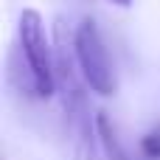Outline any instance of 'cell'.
Listing matches in <instances>:
<instances>
[{
	"mask_svg": "<svg viewBox=\"0 0 160 160\" xmlns=\"http://www.w3.org/2000/svg\"><path fill=\"white\" fill-rule=\"evenodd\" d=\"M17 39L25 68V93L31 98H51L56 93V53L48 42L42 14L34 8H22L17 20Z\"/></svg>",
	"mask_w": 160,
	"mask_h": 160,
	"instance_id": "1",
	"label": "cell"
},
{
	"mask_svg": "<svg viewBox=\"0 0 160 160\" xmlns=\"http://www.w3.org/2000/svg\"><path fill=\"white\" fill-rule=\"evenodd\" d=\"M87 90H70L62 96V124L65 138L70 146V160H107L101 129H98V112H93L87 101Z\"/></svg>",
	"mask_w": 160,
	"mask_h": 160,
	"instance_id": "2",
	"label": "cell"
},
{
	"mask_svg": "<svg viewBox=\"0 0 160 160\" xmlns=\"http://www.w3.org/2000/svg\"><path fill=\"white\" fill-rule=\"evenodd\" d=\"M73 48H76V62H79L84 84L93 93H98V96H115V90H118L115 68H112L107 45H104V37H101L98 25L90 17H84L76 25Z\"/></svg>",
	"mask_w": 160,
	"mask_h": 160,
	"instance_id": "3",
	"label": "cell"
},
{
	"mask_svg": "<svg viewBox=\"0 0 160 160\" xmlns=\"http://www.w3.org/2000/svg\"><path fill=\"white\" fill-rule=\"evenodd\" d=\"M110 3H118V6H129L132 0H110Z\"/></svg>",
	"mask_w": 160,
	"mask_h": 160,
	"instance_id": "4",
	"label": "cell"
},
{
	"mask_svg": "<svg viewBox=\"0 0 160 160\" xmlns=\"http://www.w3.org/2000/svg\"><path fill=\"white\" fill-rule=\"evenodd\" d=\"M158 160H160V158H158Z\"/></svg>",
	"mask_w": 160,
	"mask_h": 160,
	"instance_id": "5",
	"label": "cell"
}]
</instances>
